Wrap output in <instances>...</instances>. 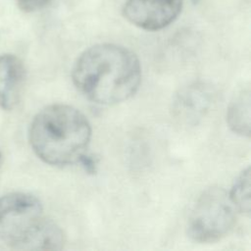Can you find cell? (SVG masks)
Masks as SVG:
<instances>
[{
    "mask_svg": "<svg viewBox=\"0 0 251 251\" xmlns=\"http://www.w3.org/2000/svg\"><path fill=\"white\" fill-rule=\"evenodd\" d=\"M72 76L75 85L88 100L114 105L129 99L137 91L141 68L137 57L116 44H97L75 61Z\"/></svg>",
    "mask_w": 251,
    "mask_h": 251,
    "instance_id": "1",
    "label": "cell"
},
{
    "mask_svg": "<svg viewBox=\"0 0 251 251\" xmlns=\"http://www.w3.org/2000/svg\"><path fill=\"white\" fill-rule=\"evenodd\" d=\"M91 127L86 117L77 109L53 104L40 110L28 131L30 146L44 163L65 167L78 163L86 154Z\"/></svg>",
    "mask_w": 251,
    "mask_h": 251,
    "instance_id": "2",
    "label": "cell"
},
{
    "mask_svg": "<svg viewBox=\"0 0 251 251\" xmlns=\"http://www.w3.org/2000/svg\"><path fill=\"white\" fill-rule=\"evenodd\" d=\"M62 229L43 214L41 202L25 192L0 196V248L13 250H60Z\"/></svg>",
    "mask_w": 251,
    "mask_h": 251,
    "instance_id": "3",
    "label": "cell"
},
{
    "mask_svg": "<svg viewBox=\"0 0 251 251\" xmlns=\"http://www.w3.org/2000/svg\"><path fill=\"white\" fill-rule=\"evenodd\" d=\"M235 210L228 193L223 188L207 189L198 197L189 214L188 236L200 243L222 239L234 226Z\"/></svg>",
    "mask_w": 251,
    "mask_h": 251,
    "instance_id": "4",
    "label": "cell"
},
{
    "mask_svg": "<svg viewBox=\"0 0 251 251\" xmlns=\"http://www.w3.org/2000/svg\"><path fill=\"white\" fill-rule=\"evenodd\" d=\"M182 3L183 0H126L123 14L129 23L140 28L158 30L176 19Z\"/></svg>",
    "mask_w": 251,
    "mask_h": 251,
    "instance_id": "5",
    "label": "cell"
},
{
    "mask_svg": "<svg viewBox=\"0 0 251 251\" xmlns=\"http://www.w3.org/2000/svg\"><path fill=\"white\" fill-rule=\"evenodd\" d=\"M210 85L195 82L181 88L173 101L174 117L184 125L197 124L210 110L214 101Z\"/></svg>",
    "mask_w": 251,
    "mask_h": 251,
    "instance_id": "6",
    "label": "cell"
},
{
    "mask_svg": "<svg viewBox=\"0 0 251 251\" xmlns=\"http://www.w3.org/2000/svg\"><path fill=\"white\" fill-rule=\"evenodd\" d=\"M22 61L11 54L0 55V107L11 110L18 102L25 81Z\"/></svg>",
    "mask_w": 251,
    "mask_h": 251,
    "instance_id": "7",
    "label": "cell"
},
{
    "mask_svg": "<svg viewBox=\"0 0 251 251\" xmlns=\"http://www.w3.org/2000/svg\"><path fill=\"white\" fill-rule=\"evenodd\" d=\"M250 89L246 87L233 97L226 111V121L233 132L242 136H250Z\"/></svg>",
    "mask_w": 251,
    "mask_h": 251,
    "instance_id": "8",
    "label": "cell"
},
{
    "mask_svg": "<svg viewBox=\"0 0 251 251\" xmlns=\"http://www.w3.org/2000/svg\"><path fill=\"white\" fill-rule=\"evenodd\" d=\"M234 208L241 213L250 214V169H245L236 178L228 194Z\"/></svg>",
    "mask_w": 251,
    "mask_h": 251,
    "instance_id": "9",
    "label": "cell"
},
{
    "mask_svg": "<svg viewBox=\"0 0 251 251\" xmlns=\"http://www.w3.org/2000/svg\"><path fill=\"white\" fill-rule=\"evenodd\" d=\"M50 0H17L21 10L25 12H34L43 8Z\"/></svg>",
    "mask_w": 251,
    "mask_h": 251,
    "instance_id": "10",
    "label": "cell"
},
{
    "mask_svg": "<svg viewBox=\"0 0 251 251\" xmlns=\"http://www.w3.org/2000/svg\"><path fill=\"white\" fill-rule=\"evenodd\" d=\"M78 163L81 164V166L83 167V169H84L87 173L93 174V173L96 172V162H95V160H94L92 157L88 156L87 154H84V155L80 158V160H79Z\"/></svg>",
    "mask_w": 251,
    "mask_h": 251,
    "instance_id": "11",
    "label": "cell"
},
{
    "mask_svg": "<svg viewBox=\"0 0 251 251\" xmlns=\"http://www.w3.org/2000/svg\"><path fill=\"white\" fill-rule=\"evenodd\" d=\"M1 158H2V155H1V151H0V162H1Z\"/></svg>",
    "mask_w": 251,
    "mask_h": 251,
    "instance_id": "12",
    "label": "cell"
}]
</instances>
